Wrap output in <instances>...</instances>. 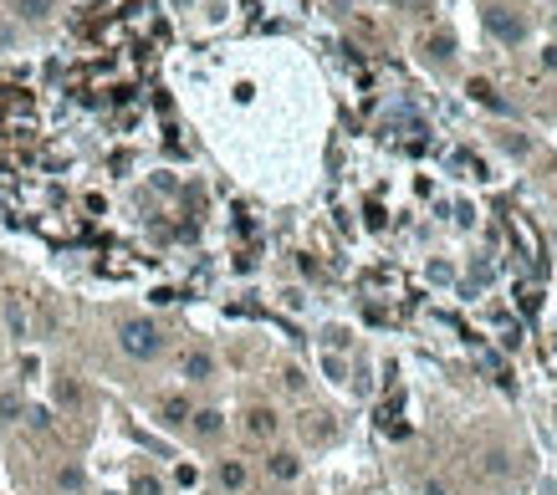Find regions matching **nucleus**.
<instances>
[{
	"label": "nucleus",
	"instance_id": "7ed1b4c3",
	"mask_svg": "<svg viewBox=\"0 0 557 495\" xmlns=\"http://www.w3.org/2000/svg\"><path fill=\"white\" fill-rule=\"evenodd\" d=\"M424 57H430V61H450V57H455V36H450V31H430V36H424Z\"/></svg>",
	"mask_w": 557,
	"mask_h": 495
},
{
	"label": "nucleus",
	"instance_id": "ddd939ff",
	"mask_svg": "<svg viewBox=\"0 0 557 495\" xmlns=\"http://www.w3.org/2000/svg\"><path fill=\"white\" fill-rule=\"evenodd\" d=\"M501 148H507V153H516V159H522V153L532 148V143H527V133H501Z\"/></svg>",
	"mask_w": 557,
	"mask_h": 495
},
{
	"label": "nucleus",
	"instance_id": "f8f14e48",
	"mask_svg": "<svg viewBox=\"0 0 557 495\" xmlns=\"http://www.w3.org/2000/svg\"><path fill=\"white\" fill-rule=\"evenodd\" d=\"M164 419H169V424H185V419H189V403H185V398H164Z\"/></svg>",
	"mask_w": 557,
	"mask_h": 495
},
{
	"label": "nucleus",
	"instance_id": "6ab92c4d",
	"mask_svg": "<svg viewBox=\"0 0 557 495\" xmlns=\"http://www.w3.org/2000/svg\"><path fill=\"white\" fill-rule=\"evenodd\" d=\"M62 485L77 490V485H82V470H77V465H67V470H62Z\"/></svg>",
	"mask_w": 557,
	"mask_h": 495
},
{
	"label": "nucleus",
	"instance_id": "423d86ee",
	"mask_svg": "<svg viewBox=\"0 0 557 495\" xmlns=\"http://www.w3.org/2000/svg\"><path fill=\"white\" fill-rule=\"evenodd\" d=\"M210 373H215V358L210 353H185V378L200 383V378H210Z\"/></svg>",
	"mask_w": 557,
	"mask_h": 495
},
{
	"label": "nucleus",
	"instance_id": "6e6552de",
	"mask_svg": "<svg viewBox=\"0 0 557 495\" xmlns=\"http://www.w3.org/2000/svg\"><path fill=\"white\" fill-rule=\"evenodd\" d=\"M296 470H302V465H296V454H287V449L271 454V475H276V480H296Z\"/></svg>",
	"mask_w": 557,
	"mask_h": 495
},
{
	"label": "nucleus",
	"instance_id": "1a4fd4ad",
	"mask_svg": "<svg viewBox=\"0 0 557 495\" xmlns=\"http://www.w3.org/2000/svg\"><path fill=\"white\" fill-rule=\"evenodd\" d=\"M220 485H225V490H240V485H245V465H240V460H225V465H220Z\"/></svg>",
	"mask_w": 557,
	"mask_h": 495
},
{
	"label": "nucleus",
	"instance_id": "f257e3e1",
	"mask_svg": "<svg viewBox=\"0 0 557 495\" xmlns=\"http://www.w3.org/2000/svg\"><path fill=\"white\" fill-rule=\"evenodd\" d=\"M118 342H123L128 358H153L164 347V337H159V327H153L149 317H133V322H123V327H118Z\"/></svg>",
	"mask_w": 557,
	"mask_h": 495
},
{
	"label": "nucleus",
	"instance_id": "4be33fe9",
	"mask_svg": "<svg viewBox=\"0 0 557 495\" xmlns=\"http://www.w3.org/2000/svg\"><path fill=\"white\" fill-rule=\"evenodd\" d=\"M552 21H557V16H552Z\"/></svg>",
	"mask_w": 557,
	"mask_h": 495
},
{
	"label": "nucleus",
	"instance_id": "20e7f679",
	"mask_svg": "<svg viewBox=\"0 0 557 495\" xmlns=\"http://www.w3.org/2000/svg\"><path fill=\"white\" fill-rule=\"evenodd\" d=\"M245 429H251L256 439H271V434H276V414H271V409H251V414H245Z\"/></svg>",
	"mask_w": 557,
	"mask_h": 495
},
{
	"label": "nucleus",
	"instance_id": "9b49d317",
	"mask_svg": "<svg viewBox=\"0 0 557 495\" xmlns=\"http://www.w3.org/2000/svg\"><path fill=\"white\" fill-rule=\"evenodd\" d=\"M189 424L200 429V434H220V414H215V409H200V414H189Z\"/></svg>",
	"mask_w": 557,
	"mask_h": 495
},
{
	"label": "nucleus",
	"instance_id": "dca6fc26",
	"mask_svg": "<svg viewBox=\"0 0 557 495\" xmlns=\"http://www.w3.org/2000/svg\"><path fill=\"white\" fill-rule=\"evenodd\" d=\"M21 414V398L16 394H0V419H16Z\"/></svg>",
	"mask_w": 557,
	"mask_h": 495
},
{
	"label": "nucleus",
	"instance_id": "0eeeda50",
	"mask_svg": "<svg viewBox=\"0 0 557 495\" xmlns=\"http://www.w3.org/2000/svg\"><path fill=\"white\" fill-rule=\"evenodd\" d=\"M16 10H21L26 21H46L51 10H57V0H16Z\"/></svg>",
	"mask_w": 557,
	"mask_h": 495
},
{
	"label": "nucleus",
	"instance_id": "4468645a",
	"mask_svg": "<svg viewBox=\"0 0 557 495\" xmlns=\"http://www.w3.org/2000/svg\"><path fill=\"white\" fill-rule=\"evenodd\" d=\"M481 470H486L491 480H496V475H507L511 465H507V454H486V465H481Z\"/></svg>",
	"mask_w": 557,
	"mask_h": 495
},
{
	"label": "nucleus",
	"instance_id": "9d476101",
	"mask_svg": "<svg viewBox=\"0 0 557 495\" xmlns=\"http://www.w3.org/2000/svg\"><path fill=\"white\" fill-rule=\"evenodd\" d=\"M57 403L62 409H77V403H82V388H77L72 378H57Z\"/></svg>",
	"mask_w": 557,
	"mask_h": 495
},
{
	"label": "nucleus",
	"instance_id": "f3484780",
	"mask_svg": "<svg viewBox=\"0 0 557 495\" xmlns=\"http://www.w3.org/2000/svg\"><path fill=\"white\" fill-rule=\"evenodd\" d=\"M394 10H409V16H419V10H430V0H388Z\"/></svg>",
	"mask_w": 557,
	"mask_h": 495
},
{
	"label": "nucleus",
	"instance_id": "2eb2a0df",
	"mask_svg": "<svg viewBox=\"0 0 557 495\" xmlns=\"http://www.w3.org/2000/svg\"><path fill=\"white\" fill-rule=\"evenodd\" d=\"M133 495H164V485H159L153 475H138V480H133Z\"/></svg>",
	"mask_w": 557,
	"mask_h": 495
},
{
	"label": "nucleus",
	"instance_id": "aec40b11",
	"mask_svg": "<svg viewBox=\"0 0 557 495\" xmlns=\"http://www.w3.org/2000/svg\"><path fill=\"white\" fill-rule=\"evenodd\" d=\"M424 495H445V480H430V485H424Z\"/></svg>",
	"mask_w": 557,
	"mask_h": 495
},
{
	"label": "nucleus",
	"instance_id": "412c9836",
	"mask_svg": "<svg viewBox=\"0 0 557 495\" xmlns=\"http://www.w3.org/2000/svg\"><path fill=\"white\" fill-rule=\"evenodd\" d=\"M542 61H547V67H557V46H547V51H542Z\"/></svg>",
	"mask_w": 557,
	"mask_h": 495
},
{
	"label": "nucleus",
	"instance_id": "f03ea898",
	"mask_svg": "<svg viewBox=\"0 0 557 495\" xmlns=\"http://www.w3.org/2000/svg\"><path fill=\"white\" fill-rule=\"evenodd\" d=\"M486 31L496 36L501 46H522L527 41V21L516 16L511 6H486Z\"/></svg>",
	"mask_w": 557,
	"mask_h": 495
},
{
	"label": "nucleus",
	"instance_id": "39448f33",
	"mask_svg": "<svg viewBox=\"0 0 557 495\" xmlns=\"http://www.w3.org/2000/svg\"><path fill=\"white\" fill-rule=\"evenodd\" d=\"M471 97L481 102V108H491V113H501V108H507V102L496 97V87H491L486 77H471Z\"/></svg>",
	"mask_w": 557,
	"mask_h": 495
},
{
	"label": "nucleus",
	"instance_id": "a211bd4d",
	"mask_svg": "<svg viewBox=\"0 0 557 495\" xmlns=\"http://www.w3.org/2000/svg\"><path fill=\"white\" fill-rule=\"evenodd\" d=\"M430 281H455V271H450L445 260H435V266H430Z\"/></svg>",
	"mask_w": 557,
	"mask_h": 495
}]
</instances>
